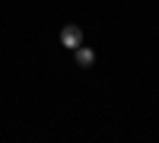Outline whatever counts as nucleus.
<instances>
[{
    "instance_id": "obj_1",
    "label": "nucleus",
    "mask_w": 159,
    "mask_h": 143,
    "mask_svg": "<svg viewBox=\"0 0 159 143\" xmlns=\"http://www.w3.org/2000/svg\"><path fill=\"white\" fill-rule=\"evenodd\" d=\"M61 45L64 48H80V45H83V32H80L76 29V25H64V29H61Z\"/></svg>"
},
{
    "instance_id": "obj_2",
    "label": "nucleus",
    "mask_w": 159,
    "mask_h": 143,
    "mask_svg": "<svg viewBox=\"0 0 159 143\" xmlns=\"http://www.w3.org/2000/svg\"><path fill=\"white\" fill-rule=\"evenodd\" d=\"M73 57H76V67H92V64H96V54H92L89 48H73Z\"/></svg>"
}]
</instances>
